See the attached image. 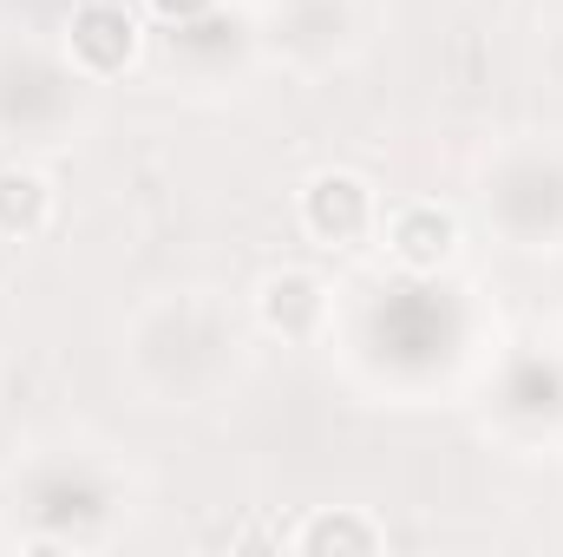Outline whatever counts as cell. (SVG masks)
I'll list each match as a JSON object with an SVG mask.
<instances>
[{
  "mask_svg": "<svg viewBox=\"0 0 563 557\" xmlns=\"http://www.w3.org/2000/svg\"><path fill=\"white\" fill-rule=\"evenodd\" d=\"M288 545H295L301 557H328V551H334V557H341V551H347V557H374V551H387V532H380L367 512L334 505V512H314Z\"/></svg>",
  "mask_w": 563,
  "mask_h": 557,
  "instance_id": "5",
  "label": "cell"
},
{
  "mask_svg": "<svg viewBox=\"0 0 563 557\" xmlns=\"http://www.w3.org/2000/svg\"><path fill=\"white\" fill-rule=\"evenodd\" d=\"M301 223H308V237H321V243H361V237L374 230V190H367V177H354V171H321V177H308V190H301Z\"/></svg>",
  "mask_w": 563,
  "mask_h": 557,
  "instance_id": "2",
  "label": "cell"
},
{
  "mask_svg": "<svg viewBox=\"0 0 563 557\" xmlns=\"http://www.w3.org/2000/svg\"><path fill=\"white\" fill-rule=\"evenodd\" d=\"M452 250H459V217L445 210V204H400L394 217H387V256L400 263V270H413V276H432L439 263H452Z\"/></svg>",
  "mask_w": 563,
  "mask_h": 557,
  "instance_id": "3",
  "label": "cell"
},
{
  "mask_svg": "<svg viewBox=\"0 0 563 557\" xmlns=\"http://www.w3.org/2000/svg\"><path fill=\"white\" fill-rule=\"evenodd\" d=\"M53 223V184L26 164H7L0 171V237H40Z\"/></svg>",
  "mask_w": 563,
  "mask_h": 557,
  "instance_id": "6",
  "label": "cell"
},
{
  "mask_svg": "<svg viewBox=\"0 0 563 557\" xmlns=\"http://www.w3.org/2000/svg\"><path fill=\"white\" fill-rule=\"evenodd\" d=\"M151 7H157L164 20H197V13H210L217 0H151Z\"/></svg>",
  "mask_w": 563,
  "mask_h": 557,
  "instance_id": "7",
  "label": "cell"
},
{
  "mask_svg": "<svg viewBox=\"0 0 563 557\" xmlns=\"http://www.w3.org/2000/svg\"><path fill=\"white\" fill-rule=\"evenodd\" d=\"M256 308H263V321L276 328L282 341H314L321 321H328V282L314 270H276L263 282Z\"/></svg>",
  "mask_w": 563,
  "mask_h": 557,
  "instance_id": "4",
  "label": "cell"
},
{
  "mask_svg": "<svg viewBox=\"0 0 563 557\" xmlns=\"http://www.w3.org/2000/svg\"><path fill=\"white\" fill-rule=\"evenodd\" d=\"M139 46H144V26L125 0H79L73 20H66V53H73V66L92 73V79L125 73V66L139 59Z\"/></svg>",
  "mask_w": 563,
  "mask_h": 557,
  "instance_id": "1",
  "label": "cell"
}]
</instances>
